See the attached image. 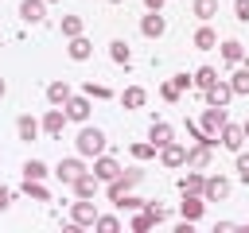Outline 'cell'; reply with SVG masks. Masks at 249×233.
Returning <instances> with one entry per match:
<instances>
[{
  "instance_id": "6da1fadb",
  "label": "cell",
  "mask_w": 249,
  "mask_h": 233,
  "mask_svg": "<svg viewBox=\"0 0 249 233\" xmlns=\"http://www.w3.org/2000/svg\"><path fill=\"white\" fill-rule=\"evenodd\" d=\"M105 148H109L105 132H101L97 124H89V120H86V124L78 128V136H74V151H78V155H86V159H97Z\"/></svg>"
},
{
  "instance_id": "7a4b0ae2",
  "label": "cell",
  "mask_w": 249,
  "mask_h": 233,
  "mask_svg": "<svg viewBox=\"0 0 249 233\" xmlns=\"http://www.w3.org/2000/svg\"><path fill=\"white\" fill-rule=\"evenodd\" d=\"M140 179H144V167H124V171H121L113 183H105V198H109V202L124 198V194H128V190H132Z\"/></svg>"
},
{
  "instance_id": "3957f363",
  "label": "cell",
  "mask_w": 249,
  "mask_h": 233,
  "mask_svg": "<svg viewBox=\"0 0 249 233\" xmlns=\"http://www.w3.org/2000/svg\"><path fill=\"white\" fill-rule=\"evenodd\" d=\"M160 221H167V210H163V206H156V202H148L144 210H136V214H132V229H136V233L156 229Z\"/></svg>"
},
{
  "instance_id": "277c9868",
  "label": "cell",
  "mask_w": 249,
  "mask_h": 233,
  "mask_svg": "<svg viewBox=\"0 0 249 233\" xmlns=\"http://www.w3.org/2000/svg\"><path fill=\"white\" fill-rule=\"evenodd\" d=\"M89 167H86V155H66V159H58V167H54V175H58V183L62 186H70L78 175H86Z\"/></svg>"
},
{
  "instance_id": "5b68a950",
  "label": "cell",
  "mask_w": 249,
  "mask_h": 233,
  "mask_svg": "<svg viewBox=\"0 0 249 233\" xmlns=\"http://www.w3.org/2000/svg\"><path fill=\"white\" fill-rule=\"evenodd\" d=\"M97 221V206H93V198H78V202H70V225L74 229H86V225H93Z\"/></svg>"
},
{
  "instance_id": "8992f818",
  "label": "cell",
  "mask_w": 249,
  "mask_h": 233,
  "mask_svg": "<svg viewBox=\"0 0 249 233\" xmlns=\"http://www.w3.org/2000/svg\"><path fill=\"white\" fill-rule=\"evenodd\" d=\"M218 144H222L226 151H233V155H237V151L245 148V128H241V124H230V120H226V128L218 132Z\"/></svg>"
},
{
  "instance_id": "52a82bcc",
  "label": "cell",
  "mask_w": 249,
  "mask_h": 233,
  "mask_svg": "<svg viewBox=\"0 0 249 233\" xmlns=\"http://www.w3.org/2000/svg\"><path fill=\"white\" fill-rule=\"evenodd\" d=\"M89 171H93V175H97L101 183H113V179H117V175H121L124 167H121V163H117V159H113L109 151H101V155L93 159V167H89Z\"/></svg>"
},
{
  "instance_id": "ba28073f",
  "label": "cell",
  "mask_w": 249,
  "mask_h": 233,
  "mask_svg": "<svg viewBox=\"0 0 249 233\" xmlns=\"http://www.w3.org/2000/svg\"><path fill=\"white\" fill-rule=\"evenodd\" d=\"M89 101H93V97H86V93H74V97H70V101H66L62 109H66V116H70V120L86 124V120H89V109H93Z\"/></svg>"
},
{
  "instance_id": "9c48e42d",
  "label": "cell",
  "mask_w": 249,
  "mask_h": 233,
  "mask_svg": "<svg viewBox=\"0 0 249 233\" xmlns=\"http://www.w3.org/2000/svg\"><path fill=\"white\" fill-rule=\"evenodd\" d=\"M70 116H66V109H58V105H51L43 116H39V124H43V132L47 136H62V124H66Z\"/></svg>"
},
{
  "instance_id": "30bf717a",
  "label": "cell",
  "mask_w": 249,
  "mask_h": 233,
  "mask_svg": "<svg viewBox=\"0 0 249 233\" xmlns=\"http://www.w3.org/2000/svg\"><path fill=\"white\" fill-rule=\"evenodd\" d=\"M230 186H233V183H230L226 175H206V186H202V198H206V202H222V198L230 194Z\"/></svg>"
},
{
  "instance_id": "8fae6325",
  "label": "cell",
  "mask_w": 249,
  "mask_h": 233,
  "mask_svg": "<svg viewBox=\"0 0 249 233\" xmlns=\"http://www.w3.org/2000/svg\"><path fill=\"white\" fill-rule=\"evenodd\" d=\"M202 210H206V198H202V194H195V190H187V194H183V202H179V217L198 221V217H202Z\"/></svg>"
},
{
  "instance_id": "7c38bea8",
  "label": "cell",
  "mask_w": 249,
  "mask_h": 233,
  "mask_svg": "<svg viewBox=\"0 0 249 233\" xmlns=\"http://www.w3.org/2000/svg\"><path fill=\"white\" fill-rule=\"evenodd\" d=\"M160 163L171 167V171H175V167H187V148H183L179 140H171L167 148H160Z\"/></svg>"
},
{
  "instance_id": "4fadbf2b",
  "label": "cell",
  "mask_w": 249,
  "mask_h": 233,
  "mask_svg": "<svg viewBox=\"0 0 249 233\" xmlns=\"http://www.w3.org/2000/svg\"><path fill=\"white\" fill-rule=\"evenodd\" d=\"M97 186H105V183H101V179H97L93 171H86V175H78V179L70 183L74 198H93V194H97Z\"/></svg>"
},
{
  "instance_id": "5bb4252c",
  "label": "cell",
  "mask_w": 249,
  "mask_h": 233,
  "mask_svg": "<svg viewBox=\"0 0 249 233\" xmlns=\"http://www.w3.org/2000/svg\"><path fill=\"white\" fill-rule=\"evenodd\" d=\"M19 19L23 23H43L47 19V0H19Z\"/></svg>"
},
{
  "instance_id": "9a60e30c",
  "label": "cell",
  "mask_w": 249,
  "mask_h": 233,
  "mask_svg": "<svg viewBox=\"0 0 249 233\" xmlns=\"http://www.w3.org/2000/svg\"><path fill=\"white\" fill-rule=\"evenodd\" d=\"M167 31V19L160 16V12H144V19H140V35L144 39H160Z\"/></svg>"
},
{
  "instance_id": "2e32d148",
  "label": "cell",
  "mask_w": 249,
  "mask_h": 233,
  "mask_svg": "<svg viewBox=\"0 0 249 233\" xmlns=\"http://www.w3.org/2000/svg\"><path fill=\"white\" fill-rule=\"evenodd\" d=\"M70 97H74V89H70V82H66V78H54V82L47 85V105H58V109H62Z\"/></svg>"
},
{
  "instance_id": "e0dca14e",
  "label": "cell",
  "mask_w": 249,
  "mask_h": 233,
  "mask_svg": "<svg viewBox=\"0 0 249 233\" xmlns=\"http://www.w3.org/2000/svg\"><path fill=\"white\" fill-rule=\"evenodd\" d=\"M230 97H237V93H233V85H230V82H222V78L202 93V101H206V105H226Z\"/></svg>"
},
{
  "instance_id": "ac0fdd59",
  "label": "cell",
  "mask_w": 249,
  "mask_h": 233,
  "mask_svg": "<svg viewBox=\"0 0 249 233\" xmlns=\"http://www.w3.org/2000/svg\"><path fill=\"white\" fill-rule=\"evenodd\" d=\"M39 132H43V124H39L35 116H27V113H23V116H16V136H19L23 144L39 140Z\"/></svg>"
},
{
  "instance_id": "d6986e66",
  "label": "cell",
  "mask_w": 249,
  "mask_h": 233,
  "mask_svg": "<svg viewBox=\"0 0 249 233\" xmlns=\"http://www.w3.org/2000/svg\"><path fill=\"white\" fill-rule=\"evenodd\" d=\"M148 140H152L156 148H167V144L175 140V132H171V124H167V120H152V128H148Z\"/></svg>"
},
{
  "instance_id": "ffe728a7",
  "label": "cell",
  "mask_w": 249,
  "mask_h": 233,
  "mask_svg": "<svg viewBox=\"0 0 249 233\" xmlns=\"http://www.w3.org/2000/svg\"><path fill=\"white\" fill-rule=\"evenodd\" d=\"M210 144H195V148H187V167H198V171H206L210 167Z\"/></svg>"
},
{
  "instance_id": "44dd1931",
  "label": "cell",
  "mask_w": 249,
  "mask_h": 233,
  "mask_svg": "<svg viewBox=\"0 0 249 233\" xmlns=\"http://www.w3.org/2000/svg\"><path fill=\"white\" fill-rule=\"evenodd\" d=\"M66 54H70L74 62H86V58L93 54V43H89L86 35H78V39H70V47H66Z\"/></svg>"
},
{
  "instance_id": "7402d4cb",
  "label": "cell",
  "mask_w": 249,
  "mask_h": 233,
  "mask_svg": "<svg viewBox=\"0 0 249 233\" xmlns=\"http://www.w3.org/2000/svg\"><path fill=\"white\" fill-rule=\"evenodd\" d=\"M195 47H198V50H214V47H218V31H214L210 23H202V27L195 31Z\"/></svg>"
},
{
  "instance_id": "603a6c76",
  "label": "cell",
  "mask_w": 249,
  "mask_h": 233,
  "mask_svg": "<svg viewBox=\"0 0 249 233\" xmlns=\"http://www.w3.org/2000/svg\"><path fill=\"white\" fill-rule=\"evenodd\" d=\"M202 186H206V175H202L198 167H195V171H187V175L179 179V190H183V194H187V190H195V194H202Z\"/></svg>"
},
{
  "instance_id": "cb8c5ba5",
  "label": "cell",
  "mask_w": 249,
  "mask_h": 233,
  "mask_svg": "<svg viewBox=\"0 0 249 233\" xmlns=\"http://www.w3.org/2000/svg\"><path fill=\"white\" fill-rule=\"evenodd\" d=\"M109 58H113L117 66H128V62H132V50H128V43H124V39H113V43H109Z\"/></svg>"
},
{
  "instance_id": "d4e9b609",
  "label": "cell",
  "mask_w": 249,
  "mask_h": 233,
  "mask_svg": "<svg viewBox=\"0 0 249 233\" xmlns=\"http://www.w3.org/2000/svg\"><path fill=\"white\" fill-rule=\"evenodd\" d=\"M214 82H218V70H214V66H198V70H195V89H198V93H206Z\"/></svg>"
},
{
  "instance_id": "484cf974",
  "label": "cell",
  "mask_w": 249,
  "mask_h": 233,
  "mask_svg": "<svg viewBox=\"0 0 249 233\" xmlns=\"http://www.w3.org/2000/svg\"><path fill=\"white\" fill-rule=\"evenodd\" d=\"M144 101H148V93H144V85H128V89L121 93V105H124V109H140Z\"/></svg>"
},
{
  "instance_id": "4316f807",
  "label": "cell",
  "mask_w": 249,
  "mask_h": 233,
  "mask_svg": "<svg viewBox=\"0 0 249 233\" xmlns=\"http://www.w3.org/2000/svg\"><path fill=\"white\" fill-rule=\"evenodd\" d=\"M58 31H62L66 39H78V35L86 31V23H82V16H62V23H58Z\"/></svg>"
},
{
  "instance_id": "83f0119b",
  "label": "cell",
  "mask_w": 249,
  "mask_h": 233,
  "mask_svg": "<svg viewBox=\"0 0 249 233\" xmlns=\"http://www.w3.org/2000/svg\"><path fill=\"white\" fill-rule=\"evenodd\" d=\"M191 12H195L202 23H210V19L218 16V0H195V4H191Z\"/></svg>"
},
{
  "instance_id": "f1b7e54d",
  "label": "cell",
  "mask_w": 249,
  "mask_h": 233,
  "mask_svg": "<svg viewBox=\"0 0 249 233\" xmlns=\"http://www.w3.org/2000/svg\"><path fill=\"white\" fill-rule=\"evenodd\" d=\"M230 85H233L237 97H245V93H249V66H237V70L230 74Z\"/></svg>"
},
{
  "instance_id": "f546056e",
  "label": "cell",
  "mask_w": 249,
  "mask_h": 233,
  "mask_svg": "<svg viewBox=\"0 0 249 233\" xmlns=\"http://www.w3.org/2000/svg\"><path fill=\"white\" fill-rule=\"evenodd\" d=\"M222 58H226V62H245V47H241L237 39H226V43H222Z\"/></svg>"
},
{
  "instance_id": "4dcf8cb0",
  "label": "cell",
  "mask_w": 249,
  "mask_h": 233,
  "mask_svg": "<svg viewBox=\"0 0 249 233\" xmlns=\"http://www.w3.org/2000/svg\"><path fill=\"white\" fill-rule=\"evenodd\" d=\"M23 194H27V198H35V202H47V198H51V190H47L39 179H23Z\"/></svg>"
},
{
  "instance_id": "1f68e13d",
  "label": "cell",
  "mask_w": 249,
  "mask_h": 233,
  "mask_svg": "<svg viewBox=\"0 0 249 233\" xmlns=\"http://www.w3.org/2000/svg\"><path fill=\"white\" fill-rule=\"evenodd\" d=\"M47 175H51V171H47L43 159H27V163H23V179H39V183H43Z\"/></svg>"
},
{
  "instance_id": "d6a6232c",
  "label": "cell",
  "mask_w": 249,
  "mask_h": 233,
  "mask_svg": "<svg viewBox=\"0 0 249 233\" xmlns=\"http://www.w3.org/2000/svg\"><path fill=\"white\" fill-rule=\"evenodd\" d=\"M82 93H86V97H97V101H109V97H113V89H109V85H101V82H86V85H82Z\"/></svg>"
},
{
  "instance_id": "836d02e7",
  "label": "cell",
  "mask_w": 249,
  "mask_h": 233,
  "mask_svg": "<svg viewBox=\"0 0 249 233\" xmlns=\"http://www.w3.org/2000/svg\"><path fill=\"white\" fill-rule=\"evenodd\" d=\"M93 229H101V233H117V229H121V217H117V214H97Z\"/></svg>"
},
{
  "instance_id": "e575fe53",
  "label": "cell",
  "mask_w": 249,
  "mask_h": 233,
  "mask_svg": "<svg viewBox=\"0 0 249 233\" xmlns=\"http://www.w3.org/2000/svg\"><path fill=\"white\" fill-rule=\"evenodd\" d=\"M113 206H117V210H132V214H136V210H144L148 202H144V198H132V194H124V198H117Z\"/></svg>"
},
{
  "instance_id": "d590c367",
  "label": "cell",
  "mask_w": 249,
  "mask_h": 233,
  "mask_svg": "<svg viewBox=\"0 0 249 233\" xmlns=\"http://www.w3.org/2000/svg\"><path fill=\"white\" fill-rule=\"evenodd\" d=\"M160 97H163V101H171V105H175V101H179V97H183V89H179V85H175V82H163V85H160Z\"/></svg>"
},
{
  "instance_id": "8d00e7d4",
  "label": "cell",
  "mask_w": 249,
  "mask_h": 233,
  "mask_svg": "<svg viewBox=\"0 0 249 233\" xmlns=\"http://www.w3.org/2000/svg\"><path fill=\"white\" fill-rule=\"evenodd\" d=\"M156 151H160V148H156L152 140H148V144H132V159H152Z\"/></svg>"
},
{
  "instance_id": "74e56055",
  "label": "cell",
  "mask_w": 249,
  "mask_h": 233,
  "mask_svg": "<svg viewBox=\"0 0 249 233\" xmlns=\"http://www.w3.org/2000/svg\"><path fill=\"white\" fill-rule=\"evenodd\" d=\"M237 179H241V183H249V151H245V148L237 151Z\"/></svg>"
},
{
  "instance_id": "f35d334b",
  "label": "cell",
  "mask_w": 249,
  "mask_h": 233,
  "mask_svg": "<svg viewBox=\"0 0 249 233\" xmlns=\"http://www.w3.org/2000/svg\"><path fill=\"white\" fill-rule=\"evenodd\" d=\"M171 82H175V85H179V89H183V93H187V89H191V85H195V74H175V78H171Z\"/></svg>"
},
{
  "instance_id": "ab89813d",
  "label": "cell",
  "mask_w": 249,
  "mask_h": 233,
  "mask_svg": "<svg viewBox=\"0 0 249 233\" xmlns=\"http://www.w3.org/2000/svg\"><path fill=\"white\" fill-rule=\"evenodd\" d=\"M233 12H237V19H249V0H233Z\"/></svg>"
},
{
  "instance_id": "60d3db41",
  "label": "cell",
  "mask_w": 249,
  "mask_h": 233,
  "mask_svg": "<svg viewBox=\"0 0 249 233\" xmlns=\"http://www.w3.org/2000/svg\"><path fill=\"white\" fill-rule=\"evenodd\" d=\"M8 206H12V190H8V186H0V214H4Z\"/></svg>"
},
{
  "instance_id": "b9f144b4",
  "label": "cell",
  "mask_w": 249,
  "mask_h": 233,
  "mask_svg": "<svg viewBox=\"0 0 249 233\" xmlns=\"http://www.w3.org/2000/svg\"><path fill=\"white\" fill-rule=\"evenodd\" d=\"M144 8H148V12H160V8H163V0H144Z\"/></svg>"
},
{
  "instance_id": "7bdbcfd3",
  "label": "cell",
  "mask_w": 249,
  "mask_h": 233,
  "mask_svg": "<svg viewBox=\"0 0 249 233\" xmlns=\"http://www.w3.org/2000/svg\"><path fill=\"white\" fill-rule=\"evenodd\" d=\"M4 93H8V82H4V78H0V97H4Z\"/></svg>"
},
{
  "instance_id": "ee69618b",
  "label": "cell",
  "mask_w": 249,
  "mask_h": 233,
  "mask_svg": "<svg viewBox=\"0 0 249 233\" xmlns=\"http://www.w3.org/2000/svg\"><path fill=\"white\" fill-rule=\"evenodd\" d=\"M241 128H245V140H249V120H245V124H241Z\"/></svg>"
},
{
  "instance_id": "f6af8a7d",
  "label": "cell",
  "mask_w": 249,
  "mask_h": 233,
  "mask_svg": "<svg viewBox=\"0 0 249 233\" xmlns=\"http://www.w3.org/2000/svg\"><path fill=\"white\" fill-rule=\"evenodd\" d=\"M109 4H124V0H109Z\"/></svg>"
},
{
  "instance_id": "bcb514c9",
  "label": "cell",
  "mask_w": 249,
  "mask_h": 233,
  "mask_svg": "<svg viewBox=\"0 0 249 233\" xmlns=\"http://www.w3.org/2000/svg\"><path fill=\"white\" fill-rule=\"evenodd\" d=\"M245 66H249V54H245Z\"/></svg>"
},
{
  "instance_id": "7dc6e473",
  "label": "cell",
  "mask_w": 249,
  "mask_h": 233,
  "mask_svg": "<svg viewBox=\"0 0 249 233\" xmlns=\"http://www.w3.org/2000/svg\"><path fill=\"white\" fill-rule=\"evenodd\" d=\"M47 4H54V0H47Z\"/></svg>"
}]
</instances>
